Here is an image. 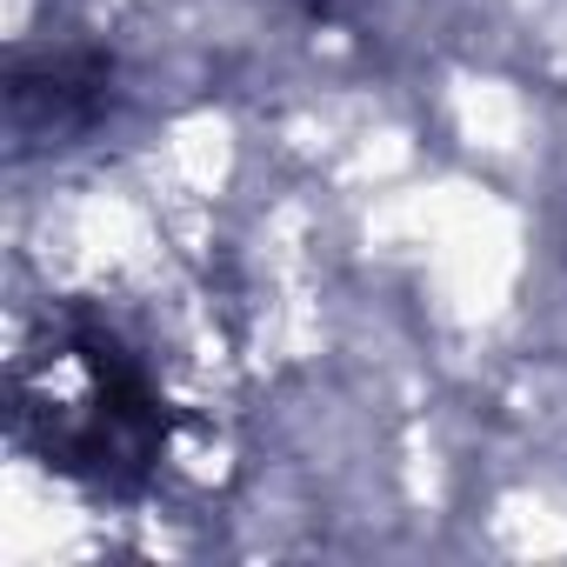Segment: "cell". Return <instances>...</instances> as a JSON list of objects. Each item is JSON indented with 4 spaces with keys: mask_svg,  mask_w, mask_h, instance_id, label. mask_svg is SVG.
I'll use <instances>...</instances> for the list:
<instances>
[{
    "mask_svg": "<svg viewBox=\"0 0 567 567\" xmlns=\"http://www.w3.org/2000/svg\"><path fill=\"white\" fill-rule=\"evenodd\" d=\"M14 427L54 474L94 494H141L167 454V401L154 374L87 315L48 321L14 361Z\"/></svg>",
    "mask_w": 567,
    "mask_h": 567,
    "instance_id": "obj_1",
    "label": "cell"
},
{
    "mask_svg": "<svg viewBox=\"0 0 567 567\" xmlns=\"http://www.w3.org/2000/svg\"><path fill=\"white\" fill-rule=\"evenodd\" d=\"M107 61L87 54V48H68V54H48V61H21L14 74V141L21 147H54V141H74L81 127L101 121L107 107Z\"/></svg>",
    "mask_w": 567,
    "mask_h": 567,
    "instance_id": "obj_2",
    "label": "cell"
}]
</instances>
